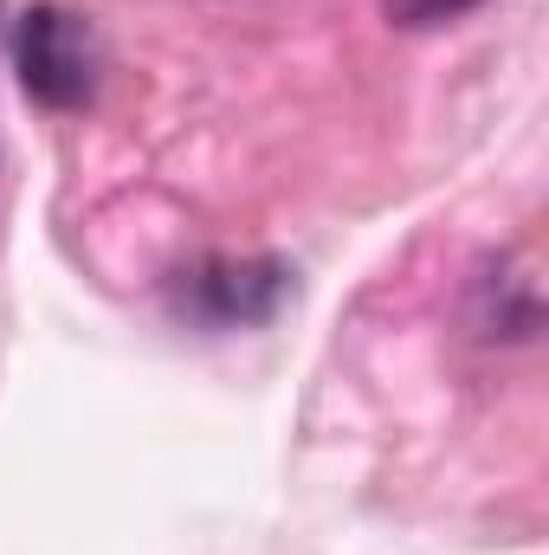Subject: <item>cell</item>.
Wrapping results in <instances>:
<instances>
[{"instance_id":"cell-1","label":"cell","mask_w":549,"mask_h":555,"mask_svg":"<svg viewBox=\"0 0 549 555\" xmlns=\"http://www.w3.org/2000/svg\"><path fill=\"white\" fill-rule=\"evenodd\" d=\"M20 85L52 104V111H78L98 91V39L78 13L65 7H33L20 20Z\"/></svg>"},{"instance_id":"cell-2","label":"cell","mask_w":549,"mask_h":555,"mask_svg":"<svg viewBox=\"0 0 549 555\" xmlns=\"http://www.w3.org/2000/svg\"><path fill=\"white\" fill-rule=\"evenodd\" d=\"M201 284H207L220 323H233V317L246 323V317H266V310L278 304L284 272H278V266H220V272H207Z\"/></svg>"},{"instance_id":"cell-3","label":"cell","mask_w":549,"mask_h":555,"mask_svg":"<svg viewBox=\"0 0 549 555\" xmlns=\"http://www.w3.org/2000/svg\"><path fill=\"white\" fill-rule=\"evenodd\" d=\"M478 0H382V13L395 20V26H439V20H459V13H472Z\"/></svg>"}]
</instances>
